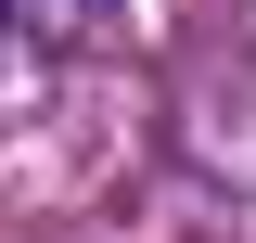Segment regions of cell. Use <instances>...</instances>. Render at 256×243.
<instances>
[{"label": "cell", "instance_id": "6da1fadb", "mask_svg": "<svg viewBox=\"0 0 256 243\" xmlns=\"http://www.w3.org/2000/svg\"><path fill=\"white\" fill-rule=\"evenodd\" d=\"M26 64H38V52H26V13H13V0H0V90H13V77H26Z\"/></svg>", "mask_w": 256, "mask_h": 243}]
</instances>
